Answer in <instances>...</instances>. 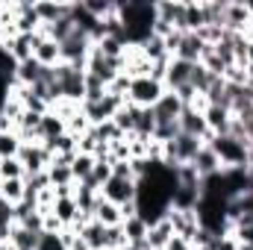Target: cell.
Listing matches in <instances>:
<instances>
[{
    "label": "cell",
    "mask_w": 253,
    "mask_h": 250,
    "mask_svg": "<svg viewBox=\"0 0 253 250\" xmlns=\"http://www.w3.org/2000/svg\"><path fill=\"white\" fill-rule=\"evenodd\" d=\"M248 180H251V186H253V165H248Z\"/></svg>",
    "instance_id": "38"
},
{
    "label": "cell",
    "mask_w": 253,
    "mask_h": 250,
    "mask_svg": "<svg viewBox=\"0 0 253 250\" xmlns=\"http://www.w3.org/2000/svg\"><path fill=\"white\" fill-rule=\"evenodd\" d=\"M168 88L162 83H156L153 77H138V80H129V94H126V103L138 106V109H153L156 100L165 94Z\"/></svg>",
    "instance_id": "2"
},
{
    "label": "cell",
    "mask_w": 253,
    "mask_h": 250,
    "mask_svg": "<svg viewBox=\"0 0 253 250\" xmlns=\"http://www.w3.org/2000/svg\"><path fill=\"white\" fill-rule=\"evenodd\" d=\"M21 147H24V141H21V135L15 129L0 132V159H15L21 153Z\"/></svg>",
    "instance_id": "25"
},
{
    "label": "cell",
    "mask_w": 253,
    "mask_h": 250,
    "mask_svg": "<svg viewBox=\"0 0 253 250\" xmlns=\"http://www.w3.org/2000/svg\"><path fill=\"white\" fill-rule=\"evenodd\" d=\"M0 250H18L12 242H0Z\"/></svg>",
    "instance_id": "37"
},
{
    "label": "cell",
    "mask_w": 253,
    "mask_h": 250,
    "mask_svg": "<svg viewBox=\"0 0 253 250\" xmlns=\"http://www.w3.org/2000/svg\"><path fill=\"white\" fill-rule=\"evenodd\" d=\"M203 118H206V126H209L212 135H224V132H230V124H233V112H230V109L206 103V106H203Z\"/></svg>",
    "instance_id": "11"
},
{
    "label": "cell",
    "mask_w": 253,
    "mask_h": 250,
    "mask_svg": "<svg viewBox=\"0 0 253 250\" xmlns=\"http://www.w3.org/2000/svg\"><path fill=\"white\" fill-rule=\"evenodd\" d=\"M135 180H121V177H109L106 186L100 188V197L115 203V206H126V203H135Z\"/></svg>",
    "instance_id": "6"
},
{
    "label": "cell",
    "mask_w": 253,
    "mask_h": 250,
    "mask_svg": "<svg viewBox=\"0 0 253 250\" xmlns=\"http://www.w3.org/2000/svg\"><path fill=\"white\" fill-rule=\"evenodd\" d=\"M126 248V236H124V227H106L103 233V250H124Z\"/></svg>",
    "instance_id": "30"
},
{
    "label": "cell",
    "mask_w": 253,
    "mask_h": 250,
    "mask_svg": "<svg viewBox=\"0 0 253 250\" xmlns=\"http://www.w3.org/2000/svg\"><path fill=\"white\" fill-rule=\"evenodd\" d=\"M18 159H21V165H24V171H27V174H42V171H47V168H50L53 153H50L42 141H30V144H24V147H21Z\"/></svg>",
    "instance_id": "4"
},
{
    "label": "cell",
    "mask_w": 253,
    "mask_h": 250,
    "mask_svg": "<svg viewBox=\"0 0 253 250\" xmlns=\"http://www.w3.org/2000/svg\"><path fill=\"white\" fill-rule=\"evenodd\" d=\"M97 224H103V227H118V224H124V215H121V206H115V203H109V200H97V206H94V215H91Z\"/></svg>",
    "instance_id": "16"
},
{
    "label": "cell",
    "mask_w": 253,
    "mask_h": 250,
    "mask_svg": "<svg viewBox=\"0 0 253 250\" xmlns=\"http://www.w3.org/2000/svg\"><path fill=\"white\" fill-rule=\"evenodd\" d=\"M112 177H121V180H135L129 159H126V162H112Z\"/></svg>",
    "instance_id": "34"
},
{
    "label": "cell",
    "mask_w": 253,
    "mask_h": 250,
    "mask_svg": "<svg viewBox=\"0 0 253 250\" xmlns=\"http://www.w3.org/2000/svg\"><path fill=\"white\" fill-rule=\"evenodd\" d=\"M171 239H174V230H171V224H168V221H159V224H153V227L147 230V239H144V245H147V250H165Z\"/></svg>",
    "instance_id": "18"
},
{
    "label": "cell",
    "mask_w": 253,
    "mask_h": 250,
    "mask_svg": "<svg viewBox=\"0 0 253 250\" xmlns=\"http://www.w3.org/2000/svg\"><path fill=\"white\" fill-rule=\"evenodd\" d=\"M191 168L197 171V177H200V180H206V177H215V174H221V171H224L221 159L215 156V150H212L209 144H203V147L197 150V156L191 159Z\"/></svg>",
    "instance_id": "8"
},
{
    "label": "cell",
    "mask_w": 253,
    "mask_h": 250,
    "mask_svg": "<svg viewBox=\"0 0 253 250\" xmlns=\"http://www.w3.org/2000/svg\"><path fill=\"white\" fill-rule=\"evenodd\" d=\"M165 221L171 224L174 236H180V239H186V242H194V236H197V230H200L197 209H189V212H183V209H168Z\"/></svg>",
    "instance_id": "5"
},
{
    "label": "cell",
    "mask_w": 253,
    "mask_h": 250,
    "mask_svg": "<svg viewBox=\"0 0 253 250\" xmlns=\"http://www.w3.org/2000/svg\"><path fill=\"white\" fill-rule=\"evenodd\" d=\"M242 250H253V248H242Z\"/></svg>",
    "instance_id": "39"
},
{
    "label": "cell",
    "mask_w": 253,
    "mask_h": 250,
    "mask_svg": "<svg viewBox=\"0 0 253 250\" xmlns=\"http://www.w3.org/2000/svg\"><path fill=\"white\" fill-rule=\"evenodd\" d=\"M248 44H251V42H248ZM248 74L253 77V44L248 47Z\"/></svg>",
    "instance_id": "36"
},
{
    "label": "cell",
    "mask_w": 253,
    "mask_h": 250,
    "mask_svg": "<svg viewBox=\"0 0 253 250\" xmlns=\"http://www.w3.org/2000/svg\"><path fill=\"white\" fill-rule=\"evenodd\" d=\"M206 144L215 150V156L221 159L224 168H248V144L239 141L236 135H230V132H224V135H212Z\"/></svg>",
    "instance_id": "1"
},
{
    "label": "cell",
    "mask_w": 253,
    "mask_h": 250,
    "mask_svg": "<svg viewBox=\"0 0 253 250\" xmlns=\"http://www.w3.org/2000/svg\"><path fill=\"white\" fill-rule=\"evenodd\" d=\"M27 171L21 165V159H0V180H24Z\"/></svg>",
    "instance_id": "31"
},
{
    "label": "cell",
    "mask_w": 253,
    "mask_h": 250,
    "mask_svg": "<svg viewBox=\"0 0 253 250\" xmlns=\"http://www.w3.org/2000/svg\"><path fill=\"white\" fill-rule=\"evenodd\" d=\"M62 132H68V126H65V121L53 112V109H50L47 115H42V124H39V141H42V144L59 138Z\"/></svg>",
    "instance_id": "15"
},
{
    "label": "cell",
    "mask_w": 253,
    "mask_h": 250,
    "mask_svg": "<svg viewBox=\"0 0 253 250\" xmlns=\"http://www.w3.org/2000/svg\"><path fill=\"white\" fill-rule=\"evenodd\" d=\"M71 171H74V183H85L94 171V156L88 153H77L74 162H71Z\"/></svg>",
    "instance_id": "26"
},
{
    "label": "cell",
    "mask_w": 253,
    "mask_h": 250,
    "mask_svg": "<svg viewBox=\"0 0 253 250\" xmlns=\"http://www.w3.org/2000/svg\"><path fill=\"white\" fill-rule=\"evenodd\" d=\"M203 50H206V44L200 42V36H197V33H183V39H180V44H177L174 59H183V62H189V65H200Z\"/></svg>",
    "instance_id": "10"
},
{
    "label": "cell",
    "mask_w": 253,
    "mask_h": 250,
    "mask_svg": "<svg viewBox=\"0 0 253 250\" xmlns=\"http://www.w3.org/2000/svg\"><path fill=\"white\" fill-rule=\"evenodd\" d=\"M191 68H194V65L183 62V59H171V65H168V74H165V88H168V91H177V88L189 85Z\"/></svg>",
    "instance_id": "12"
},
{
    "label": "cell",
    "mask_w": 253,
    "mask_h": 250,
    "mask_svg": "<svg viewBox=\"0 0 253 250\" xmlns=\"http://www.w3.org/2000/svg\"><path fill=\"white\" fill-rule=\"evenodd\" d=\"M36 12H39V21H42V30L56 24L59 18L71 15V3H36Z\"/></svg>",
    "instance_id": "20"
},
{
    "label": "cell",
    "mask_w": 253,
    "mask_h": 250,
    "mask_svg": "<svg viewBox=\"0 0 253 250\" xmlns=\"http://www.w3.org/2000/svg\"><path fill=\"white\" fill-rule=\"evenodd\" d=\"M24 191H27L24 180H0V194H3V197L12 203V206L24 200Z\"/></svg>",
    "instance_id": "28"
},
{
    "label": "cell",
    "mask_w": 253,
    "mask_h": 250,
    "mask_svg": "<svg viewBox=\"0 0 253 250\" xmlns=\"http://www.w3.org/2000/svg\"><path fill=\"white\" fill-rule=\"evenodd\" d=\"M165 250H194V248H191V242L180 239V236H174V239L168 242V248H165Z\"/></svg>",
    "instance_id": "35"
},
{
    "label": "cell",
    "mask_w": 253,
    "mask_h": 250,
    "mask_svg": "<svg viewBox=\"0 0 253 250\" xmlns=\"http://www.w3.org/2000/svg\"><path fill=\"white\" fill-rule=\"evenodd\" d=\"M56 83H59L62 100L83 106V100H85V71L71 68V65H56Z\"/></svg>",
    "instance_id": "3"
},
{
    "label": "cell",
    "mask_w": 253,
    "mask_h": 250,
    "mask_svg": "<svg viewBox=\"0 0 253 250\" xmlns=\"http://www.w3.org/2000/svg\"><path fill=\"white\" fill-rule=\"evenodd\" d=\"M77 233L83 236V242H85L91 250H103V233H106V227H103V224H97L94 218H91V221H85Z\"/></svg>",
    "instance_id": "23"
},
{
    "label": "cell",
    "mask_w": 253,
    "mask_h": 250,
    "mask_svg": "<svg viewBox=\"0 0 253 250\" xmlns=\"http://www.w3.org/2000/svg\"><path fill=\"white\" fill-rule=\"evenodd\" d=\"M39 239H42V233H33V230L18 227V224L12 227V236H9V242L18 250H39Z\"/></svg>",
    "instance_id": "24"
},
{
    "label": "cell",
    "mask_w": 253,
    "mask_h": 250,
    "mask_svg": "<svg viewBox=\"0 0 253 250\" xmlns=\"http://www.w3.org/2000/svg\"><path fill=\"white\" fill-rule=\"evenodd\" d=\"M39 250H68L62 242V236L59 233H42V239H39Z\"/></svg>",
    "instance_id": "32"
},
{
    "label": "cell",
    "mask_w": 253,
    "mask_h": 250,
    "mask_svg": "<svg viewBox=\"0 0 253 250\" xmlns=\"http://www.w3.org/2000/svg\"><path fill=\"white\" fill-rule=\"evenodd\" d=\"M42 74H44L42 65L36 62V59H27V62H18V68H15V83L24 85V88H30L36 83H42Z\"/></svg>",
    "instance_id": "19"
},
{
    "label": "cell",
    "mask_w": 253,
    "mask_h": 250,
    "mask_svg": "<svg viewBox=\"0 0 253 250\" xmlns=\"http://www.w3.org/2000/svg\"><path fill=\"white\" fill-rule=\"evenodd\" d=\"M47 180L53 188H62V186H74V171H71V162L68 159H59L53 156L50 168H47Z\"/></svg>",
    "instance_id": "17"
},
{
    "label": "cell",
    "mask_w": 253,
    "mask_h": 250,
    "mask_svg": "<svg viewBox=\"0 0 253 250\" xmlns=\"http://www.w3.org/2000/svg\"><path fill=\"white\" fill-rule=\"evenodd\" d=\"M180 112H183V100L174 94V91H165L156 106H153V118L156 124H165V121H180Z\"/></svg>",
    "instance_id": "9"
},
{
    "label": "cell",
    "mask_w": 253,
    "mask_h": 250,
    "mask_svg": "<svg viewBox=\"0 0 253 250\" xmlns=\"http://www.w3.org/2000/svg\"><path fill=\"white\" fill-rule=\"evenodd\" d=\"M53 215L62 221V227H74V224H77L80 209H77L74 194H71V197H56V203H53Z\"/></svg>",
    "instance_id": "21"
},
{
    "label": "cell",
    "mask_w": 253,
    "mask_h": 250,
    "mask_svg": "<svg viewBox=\"0 0 253 250\" xmlns=\"http://www.w3.org/2000/svg\"><path fill=\"white\" fill-rule=\"evenodd\" d=\"M124 236H126V245L129 248H141L144 245V239H147V221L141 218V215H132V218H124Z\"/></svg>",
    "instance_id": "14"
},
{
    "label": "cell",
    "mask_w": 253,
    "mask_h": 250,
    "mask_svg": "<svg viewBox=\"0 0 253 250\" xmlns=\"http://www.w3.org/2000/svg\"><path fill=\"white\" fill-rule=\"evenodd\" d=\"M138 53L147 59V62H162V59H171V53H168V47H165V39H159V36H150L141 47H138Z\"/></svg>",
    "instance_id": "22"
},
{
    "label": "cell",
    "mask_w": 253,
    "mask_h": 250,
    "mask_svg": "<svg viewBox=\"0 0 253 250\" xmlns=\"http://www.w3.org/2000/svg\"><path fill=\"white\" fill-rule=\"evenodd\" d=\"M180 132L194 135V138H200V141L206 144V141L212 138V132H209V126H206L203 109H197V106H183V112H180Z\"/></svg>",
    "instance_id": "7"
},
{
    "label": "cell",
    "mask_w": 253,
    "mask_h": 250,
    "mask_svg": "<svg viewBox=\"0 0 253 250\" xmlns=\"http://www.w3.org/2000/svg\"><path fill=\"white\" fill-rule=\"evenodd\" d=\"M153 129H156L153 109H138V112H135V132H132V135H144V138H153Z\"/></svg>",
    "instance_id": "27"
},
{
    "label": "cell",
    "mask_w": 253,
    "mask_h": 250,
    "mask_svg": "<svg viewBox=\"0 0 253 250\" xmlns=\"http://www.w3.org/2000/svg\"><path fill=\"white\" fill-rule=\"evenodd\" d=\"M209 250H242V248H239V242H236L233 236H215L212 245H209Z\"/></svg>",
    "instance_id": "33"
},
{
    "label": "cell",
    "mask_w": 253,
    "mask_h": 250,
    "mask_svg": "<svg viewBox=\"0 0 253 250\" xmlns=\"http://www.w3.org/2000/svg\"><path fill=\"white\" fill-rule=\"evenodd\" d=\"M212 80H215V74H209L203 65H194V68H191V80H189V83L194 85V91H197L200 97L206 94V88L212 85Z\"/></svg>",
    "instance_id": "29"
},
{
    "label": "cell",
    "mask_w": 253,
    "mask_h": 250,
    "mask_svg": "<svg viewBox=\"0 0 253 250\" xmlns=\"http://www.w3.org/2000/svg\"><path fill=\"white\" fill-rule=\"evenodd\" d=\"M33 59L42 65V68H56V65H62L59 44H56V42H50L47 36H42V42L36 44V53H33Z\"/></svg>",
    "instance_id": "13"
}]
</instances>
